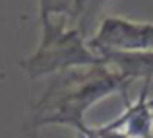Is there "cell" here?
Returning <instances> with one entry per match:
<instances>
[{"label":"cell","mask_w":153,"mask_h":138,"mask_svg":"<svg viewBox=\"0 0 153 138\" xmlns=\"http://www.w3.org/2000/svg\"><path fill=\"white\" fill-rule=\"evenodd\" d=\"M151 82L142 84L138 99H126V107L116 119L107 123L108 128L122 130L128 138H151L153 136V105L149 99Z\"/></svg>","instance_id":"cell-4"},{"label":"cell","mask_w":153,"mask_h":138,"mask_svg":"<svg viewBox=\"0 0 153 138\" xmlns=\"http://www.w3.org/2000/svg\"><path fill=\"white\" fill-rule=\"evenodd\" d=\"M85 35L74 27L66 18L41 16V39L29 56L19 66L31 76H54L74 68L101 66L105 60L89 47Z\"/></svg>","instance_id":"cell-2"},{"label":"cell","mask_w":153,"mask_h":138,"mask_svg":"<svg viewBox=\"0 0 153 138\" xmlns=\"http://www.w3.org/2000/svg\"><path fill=\"white\" fill-rule=\"evenodd\" d=\"M151 138H153V136H151Z\"/></svg>","instance_id":"cell-8"},{"label":"cell","mask_w":153,"mask_h":138,"mask_svg":"<svg viewBox=\"0 0 153 138\" xmlns=\"http://www.w3.org/2000/svg\"><path fill=\"white\" fill-rule=\"evenodd\" d=\"M93 132L97 138H128L122 130H116V128H108L107 124L101 127H93Z\"/></svg>","instance_id":"cell-6"},{"label":"cell","mask_w":153,"mask_h":138,"mask_svg":"<svg viewBox=\"0 0 153 138\" xmlns=\"http://www.w3.org/2000/svg\"><path fill=\"white\" fill-rule=\"evenodd\" d=\"M130 84L116 70L107 64L101 66L74 68L52 76L47 92L33 107V119L29 127L37 130L43 127H70L76 132L87 128L85 113L112 93H124Z\"/></svg>","instance_id":"cell-1"},{"label":"cell","mask_w":153,"mask_h":138,"mask_svg":"<svg viewBox=\"0 0 153 138\" xmlns=\"http://www.w3.org/2000/svg\"><path fill=\"white\" fill-rule=\"evenodd\" d=\"M76 134H78V138H97L95 132H93V127H87V128H83V130H78Z\"/></svg>","instance_id":"cell-7"},{"label":"cell","mask_w":153,"mask_h":138,"mask_svg":"<svg viewBox=\"0 0 153 138\" xmlns=\"http://www.w3.org/2000/svg\"><path fill=\"white\" fill-rule=\"evenodd\" d=\"M87 43L97 55L153 51V22H138L122 16H105Z\"/></svg>","instance_id":"cell-3"},{"label":"cell","mask_w":153,"mask_h":138,"mask_svg":"<svg viewBox=\"0 0 153 138\" xmlns=\"http://www.w3.org/2000/svg\"><path fill=\"white\" fill-rule=\"evenodd\" d=\"M107 66L116 70L128 84L136 80L151 82L153 80V51L140 52H101Z\"/></svg>","instance_id":"cell-5"}]
</instances>
